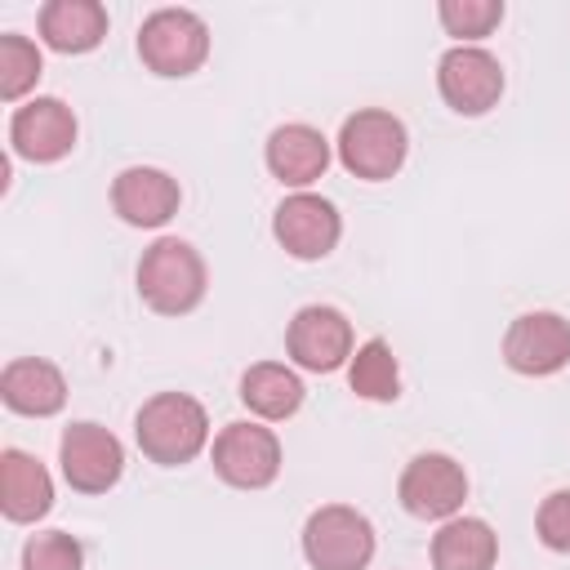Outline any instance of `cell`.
<instances>
[{
  "mask_svg": "<svg viewBox=\"0 0 570 570\" xmlns=\"http://www.w3.org/2000/svg\"><path fill=\"white\" fill-rule=\"evenodd\" d=\"M22 570H85V543L67 530H36L22 543Z\"/></svg>",
  "mask_w": 570,
  "mask_h": 570,
  "instance_id": "24",
  "label": "cell"
},
{
  "mask_svg": "<svg viewBox=\"0 0 570 570\" xmlns=\"http://www.w3.org/2000/svg\"><path fill=\"white\" fill-rule=\"evenodd\" d=\"M534 534L548 552L570 557V490H552L543 494L539 512H534Z\"/></svg>",
  "mask_w": 570,
  "mask_h": 570,
  "instance_id": "25",
  "label": "cell"
},
{
  "mask_svg": "<svg viewBox=\"0 0 570 570\" xmlns=\"http://www.w3.org/2000/svg\"><path fill=\"white\" fill-rule=\"evenodd\" d=\"M49 508H53V476H49V468L36 454H27V450L4 445L0 450V512H4V521L36 525V521L49 517Z\"/></svg>",
  "mask_w": 570,
  "mask_h": 570,
  "instance_id": "17",
  "label": "cell"
},
{
  "mask_svg": "<svg viewBox=\"0 0 570 570\" xmlns=\"http://www.w3.org/2000/svg\"><path fill=\"white\" fill-rule=\"evenodd\" d=\"M503 365L521 379L561 374L570 365V321L548 307L512 316L503 330Z\"/></svg>",
  "mask_w": 570,
  "mask_h": 570,
  "instance_id": "13",
  "label": "cell"
},
{
  "mask_svg": "<svg viewBox=\"0 0 570 570\" xmlns=\"http://www.w3.org/2000/svg\"><path fill=\"white\" fill-rule=\"evenodd\" d=\"M432 570H494L499 561V534L485 517H450L436 525L432 543H428Z\"/></svg>",
  "mask_w": 570,
  "mask_h": 570,
  "instance_id": "20",
  "label": "cell"
},
{
  "mask_svg": "<svg viewBox=\"0 0 570 570\" xmlns=\"http://www.w3.org/2000/svg\"><path fill=\"white\" fill-rule=\"evenodd\" d=\"M134 285L138 298L156 312V316H187L205 303L209 289V267L200 258V249L183 236H156L138 267H134Z\"/></svg>",
  "mask_w": 570,
  "mask_h": 570,
  "instance_id": "2",
  "label": "cell"
},
{
  "mask_svg": "<svg viewBox=\"0 0 570 570\" xmlns=\"http://www.w3.org/2000/svg\"><path fill=\"white\" fill-rule=\"evenodd\" d=\"M76 138H80V120L53 94H36L22 107H13V116H9V147L27 165H58V160H67L76 151Z\"/></svg>",
  "mask_w": 570,
  "mask_h": 570,
  "instance_id": "12",
  "label": "cell"
},
{
  "mask_svg": "<svg viewBox=\"0 0 570 570\" xmlns=\"http://www.w3.org/2000/svg\"><path fill=\"white\" fill-rule=\"evenodd\" d=\"M236 396L249 410V419H258V423H285V419H294L303 410L307 387H303V379H298L294 365H285V361H254L240 374Z\"/></svg>",
  "mask_w": 570,
  "mask_h": 570,
  "instance_id": "19",
  "label": "cell"
},
{
  "mask_svg": "<svg viewBox=\"0 0 570 570\" xmlns=\"http://www.w3.org/2000/svg\"><path fill=\"white\" fill-rule=\"evenodd\" d=\"M352 352H356L352 321L334 303H303L285 325V356L294 370L334 374V370H347Z\"/></svg>",
  "mask_w": 570,
  "mask_h": 570,
  "instance_id": "7",
  "label": "cell"
},
{
  "mask_svg": "<svg viewBox=\"0 0 570 570\" xmlns=\"http://www.w3.org/2000/svg\"><path fill=\"white\" fill-rule=\"evenodd\" d=\"M503 62L485 45H450L436 62V94L454 116H485L503 98Z\"/></svg>",
  "mask_w": 570,
  "mask_h": 570,
  "instance_id": "11",
  "label": "cell"
},
{
  "mask_svg": "<svg viewBox=\"0 0 570 570\" xmlns=\"http://www.w3.org/2000/svg\"><path fill=\"white\" fill-rule=\"evenodd\" d=\"M138 58L160 80L196 76L209 58V22L183 4L151 9L138 27Z\"/></svg>",
  "mask_w": 570,
  "mask_h": 570,
  "instance_id": "5",
  "label": "cell"
},
{
  "mask_svg": "<svg viewBox=\"0 0 570 570\" xmlns=\"http://www.w3.org/2000/svg\"><path fill=\"white\" fill-rule=\"evenodd\" d=\"M134 441L147 463L183 468L209 450V410L191 392H156L134 414Z\"/></svg>",
  "mask_w": 570,
  "mask_h": 570,
  "instance_id": "1",
  "label": "cell"
},
{
  "mask_svg": "<svg viewBox=\"0 0 570 570\" xmlns=\"http://www.w3.org/2000/svg\"><path fill=\"white\" fill-rule=\"evenodd\" d=\"M107 9L98 0H45L36 13L40 45L53 53H94L107 40Z\"/></svg>",
  "mask_w": 570,
  "mask_h": 570,
  "instance_id": "18",
  "label": "cell"
},
{
  "mask_svg": "<svg viewBox=\"0 0 570 570\" xmlns=\"http://www.w3.org/2000/svg\"><path fill=\"white\" fill-rule=\"evenodd\" d=\"M396 499L410 517L419 521H450L463 512V499H468V472L454 454H441V450H423L414 454L405 468H401V481H396Z\"/></svg>",
  "mask_w": 570,
  "mask_h": 570,
  "instance_id": "10",
  "label": "cell"
},
{
  "mask_svg": "<svg viewBox=\"0 0 570 570\" xmlns=\"http://www.w3.org/2000/svg\"><path fill=\"white\" fill-rule=\"evenodd\" d=\"M178 205H183V187L160 165H125L111 178V209L129 227L156 232L178 214Z\"/></svg>",
  "mask_w": 570,
  "mask_h": 570,
  "instance_id": "15",
  "label": "cell"
},
{
  "mask_svg": "<svg viewBox=\"0 0 570 570\" xmlns=\"http://www.w3.org/2000/svg\"><path fill=\"white\" fill-rule=\"evenodd\" d=\"M347 387L361 401H374V405H387V401L401 396V365H396V352H392L387 338L356 343V352L347 361Z\"/></svg>",
  "mask_w": 570,
  "mask_h": 570,
  "instance_id": "21",
  "label": "cell"
},
{
  "mask_svg": "<svg viewBox=\"0 0 570 570\" xmlns=\"http://www.w3.org/2000/svg\"><path fill=\"white\" fill-rule=\"evenodd\" d=\"M67 374L45 356H13L0 370V401L22 419H53L67 405Z\"/></svg>",
  "mask_w": 570,
  "mask_h": 570,
  "instance_id": "16",
  "label": "cell"
},
{
  "mask_svg": "<svg viewBox=\"0 0 570 570\" xmlns=\"http://www.w3.org/2000/svg\"><path fill=\"white\" fill-rule=\"evenodd\" d=\"M330 160H334V142L307 120H285L263 142L267 174L289 191H312V183L325 178Z\"/></svg>",
  "mask_w": 570,
  "mask_h": 570,
  "instance_id": "14",
  "label": "cell"
},
{
  "mask_svg": "<svg viewBox=\"0 0 570 570\" xmlns=\"http://www.w3.org/2000/svg\"><path fill=\"white\" fill-rule=\"evenodd\" d=\"M272 236L276 245L298 263H321L343 240V214L321 191H289L272 209Z\"/></svg>",
  "mask_w": 570,
  "mask_h": 570,
  "instance_id": "9",
  "label": "cell"
},
{
  "mask_svg": "<svg viewBox=\"0 0 570 570\" xmlns=\"http://www.w3.org/2000/svg\"><path fill=\"white\" fill-rule=\"evenodd\" d=\"M338 165L361 183H387L401 174L410 156V129L387 107H356L334 138Z\"/></svg>",
  "mask_w": 570,
  "mask_h": 570,
  "instance_id": "3",
  "label": "cell"
},
{
  "mask_svg": "<svg viewBox=\"0 0 570 570\" xmlns=\"http://www.w3.org/2000/svg\"><path fill=\"white\" fill-rule=\"evenodd\" d=\"M45 76V53L31 36H18V31H4L0 36V98L22 107L27 94L40 85Z\"/></svg>",
  "mask_w": 570,
  "mask_h": 570,
  "instance_id": "22",
  "label": "cell"
},
{
  "mask_svg": "<svg viewBox=\"0 0 570 570\" xmlns=\"http://www.w3.org/2000/svg\"><path fill=\"white\" fill-rule=\"evenodd\" d=\"M209 463L232 490H267L285 468L281 436L258 419H232L209 441Z\"/></svg>",
  "mask_w": 570,
  "mask_h": 570,
  "instance_id": "6",
  "label": "cell"
},
{
  "mask_svg": "<svg viewBox=\"0 0 570 570\" xmlns=\"http://www.w3.org/2000/svg\"><path fill=\"white\" fill-rule=\"evenodd\" d=\"M58 468L76 494H107L125 476V441L94 419H76L58 436Z\"/></svg>",
  "mask_w": 570,
  "mask_h": 570,
  "instance_id": "8",
  "label": "cell"
},
{
  "mask_svg": "<svg viewBox=\"0 0 570 570\" xmlns=\"http://www.w3.org/2000/svg\"><path fill=\"white\" fill-rule=\"evenodd\" d=\"M303 561L312 570H370L379 552L374 521L352 503H321L307 512L298 534Z\"/></svg>",
  "mask_w": 570,
  "mask_h": 570,
  "instance_id": "4",
  "label": "cell"
},
{
  "mask_svg": "<svg viewBox=\"0 0 570 570\" xmlns=\"http://www.w3.org/2000/svg\"><path fill=\"white\" fill-rule=\"evenodd\" d=\"M503 0H441L436 18L445 27V36H454V45H481L499 22H503Z\"/></svg>",
  "mask_w": 570,
  "mask_h": 570,
  "instance_id": "23",
  "label": "cell"
}]
</instances>
